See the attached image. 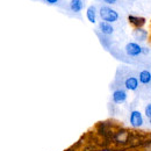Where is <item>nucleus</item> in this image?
Masks as SVG:
<instances>
[{"label": "nucleus", "mask_w": 151, "mask_h": 151, "mask_svg": "<svg viewBox=\"0 0 151 151\" xmlns=\"http://www.w3.org/2000/svg\"><path fill=\"white\" fill-rule=\"evenodd\" d=\"M98 15L100 17L101 21H105V22H108V23H114L120 19V15H119L117 11H115L114 8H112L111 6H107V5H104L99 8Z\"/></svg>", "instance_id": "nucleus-1"}, {"label": "nucleus", "mask_w": 151, "mask_h": 151, "mask_svg": "<svg viewBox=\"0 0 151 151\" xmlns=\"http://www.w3.org/2000/svg\"><path fill=\"white\" fill-rule=\"evenodd\" d=\"M132 138V132L127 128H119L116 132H113L112 139L117 147H124L129 143Z\"/></svg>", "instance_id": "nucleus-2"}, {"label": "nucleus", "mask_w": 151, "mask_h": 151, "mask_svg": "<svg viewBox=\"0 0 151 151\" xmlns=\"http://www.w3.org/2000/svg\"><path fill=\"white\" fill-rule=\"evenodd\" d=\"M129 124L134 129H139L144 124V115L137 109H134L129 114Z\"/></svg>", "instance_id": "nucleus-3"}, {"label": "nucleus", "mask_w": 151, "mask_h": 151, "mask_svg": "<svg viewBox=\"0 0 151 151\" xmlns=\"http://www.w3.org/2000/svg\"><path fill=\"white\" fill-rule=\"evenodd\" d=\"M124 52L126 55L132 58H136V57L141 56L142 55V45L135 41L128 42L124 47Z\"/></svg>", "instance_id": "nucleus-4"}, {"label": "nucleus", "mask_w": 151, "mask_h": 151, "mask_svg": "<svg viewBox=\"0 0 151 151\" xmlns=\"http://www.w3.org/2000/svg\"><path fill=\"white\" fill-rule=\"evenodd\" d=\"M128 99V91L124 88H116L112 93V101L115 105H122Z\"/></svg>", "instance_id": "nucleus-5"}, {"label": "nucleus", "mask_w": 151, "mask_h": 151, "mask_svg": "<svg viewBox=\"0 0 151 151\" xmlns=\"http://www.w3.org/2000/svg\"><path fill=\"white\" fill-rule=\"evenodd\" d=\"M139 81H138V78L135 77V76H128L124 81H123V88L126 91H132V92H135L138 90L139 87Z\"/></svg>", "instance_id": "nucleus-6"}, {"label": "nucleus", "mask_w": 151, "mask_h": 151, "mask_svg": "<svg viewBox=\"0 0 151 151\" xmlns=\"http://www.w3.org/2000/svg\"><path fill=\"white\" fill-rule=\"evenodd\" d=\"M132 37L135 38V42H137V43L145 42L149 37V32L144 28H134Z\"/></svg>", "instance_id": "nucleus-7"}, {"label": "nucleus", "mask_w": 151, "mask_h": 151, "mask_svg": "<svg viewBox=\"0 0 151 151\" xmlns=\"http://www.w3.org/2000/svg\"><path fill=\"white\" fill-rule=\"evenodd\" d=\"M98 28H99V32L101 35L104 36H112L114 34V27L112 23H108V22H105V21H100L98 23Z\"/></svg>", "instance_id": "nucleus-8"}, {"label": "nucleus", "mask_w": 151, "mask_h": 151, "mask_svg": "<svg viewBox=\"0 0 151 151\" xmlns=\"http://www.w3.org/2000/svg\"><path fill=\"white\" fill-rule=\"evenodd\" d=\"M128 22L132 24L134 28H143L147 23V20L143 17H138V15H132L130 14L128 17Z\"/></svg>", "instance_id": "nucleus-9"}, {"label": "nucleus", "mask_w": 151, "mask_h": 151, "mask_svg": "<svg viewBox=\"0 0 151 151\" xmlns=\"http://www.w3.org/2000/svg\"><path fill=\"white\" fill-rule=\"evenodd\" d=\"M138 81L142 85H149L151 84V71L150 70H142L138 73Z\"/></svg>", "instance_id": "nucleus-10"}, {"label": "nucleus", "mask_w": 151, "mask_h": 151, "mask_svg": "<svg viewBox=\"0 0 151 151\" xmlns=\"http://www.w3.org/2000/svg\"><path fill=\"white\" fill-rule=\"evenodd\" d=\"M84 1L83 0H71L69 4V8L72 13H80L84 9Z\"/></svg>", "instance_id": "nucleus-11"}, {"label": "nucleus", "mask_w": 151, "mask_h": 151, "mask_svg": "<svg viewBox=\"0 0 151 151\" xmlns=\"http://www.w3.org/2000/svg\"><path fill=\"white\" fill-rule=\"evenodd\" d=\"M86 18L91 23H96V18H98V11L94 5H91L86 9Z\"/></svg>", "instance_id": "nucleus-12"}, {"label": "nucleus", "mask_w": 151, "mask_h": 151, "mask_svg": "<svg viewBox=\"0 0 151 151\" xmlns=\"http://www.w3.org/2000/svg\"><path fill=\"white\" fill-rule=\"evenodd\" d=\"M141 151H151V138L145 139L141 144Z\"/></svg>", "instance_id": "nucleus-13"}, {"label": "nucleus", "mask_w": 151, "mask_h": 151, "mask_svg": "<svg viewBox=\"0 0 151 151\" xmlns=\"http://www.w3.org/2000/svg\"><path fill=\"white\" fill-rule=\"evenodd\" d=\"M144 115L147 116L148 120H150L151 119V102L145 106V108H144Z\"/></svg>", "instance_id": "nucleus-14"}, {"label": "nucleus", "mask_w": 151, "mask_h": 151, "mask_svg": "<svg viewBox=\"0 0 151 151\" xmlns=\"http://www.w3.org/2000/svg\"><path fill=\"white\" fill-rule=\"evenodd\" d=\"M151 54V49L149 47H143L142 45V55H144V56H148V55H150Z\"/></svg>", "instance_id": "nucleus-15"}, {"label": "nucleus", "mask_w": 151, "mask_h": 151, "mask_svg": "<svg viewBox=\"0 0 151 151\" xmlns=\"http://www.w3.org/2000/svg\"><path fill=\"white\" fill-rule=\"evenodd\" d=\"M107 6H111V5H115L117 2V0H102Z\"/></svg>", "instance_id": "nucleus-16"}, {"label": "nucleus", "mask_w": 151, "mask_h": 151, "mask_svg": "<svg viewBox=\"0 0 151 151\" xmlns=\"http://www.w3.org/2000/svg\"><path fill=\"white\" fill-rule=\"evenodd\" d=\"M44 1H45L47 4H49V5H57L59 0H44Z\"/></svg>", "instance_id": "nucleus-17"}, {"label": "nucleus", "mask_w": 151, "mask_h": 151, "mask_svg": "<svg viewBox=\"0 0 151 151\" xmlns=\"http://www.w3.org/2000/svg\"><path fill=\"white\" fill-rule=\"evenodd\" d=\"M94 151H117V150L114 149V148H104V149H98V150H94Z\"/></svg>", "instance_id": "nucleus-18"}, {"label": "nucleus", "mask_w": 151, "mask_h": 151, "mask_svg": "<svg viewBox=\"0 0 151 151\" xmlns=\"http://www.w3.org/2000/svg\"><path fill=\"white\" fill-rule=\"evenodd\" d=\"M149 124H150V126H151V119H150V120H149Z\"/></svg>", "instance_id": "nucleus-19"}]
</instances>
